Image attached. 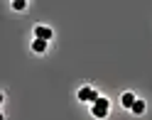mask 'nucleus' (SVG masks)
I'll use <instances>...</instances> for the list:
<instances>
[{
    "instance_id": "39448f33",
    "label": "nucleus",
    "mask_w": 152,
    "mask_h": 120,
    "mask_svg": "<svg viewBox=\"0 0 152 120\" xmlns=\"http://www.w3.org/2000/svg\"><path fill=\"white\" fill-rule=\"evenodd\" d=\"M135 96H132V93H123V98H120V103L123 105H125V108H132V105H135Z\"/></svg>"
},
{
    "instance_id": "20e7f679",
    "label": "nucleus",
    "mask_w": 152,
    "mask_h": 120,
    "mask_svg": "<svg viewBox=\"0 0 152 120\" xmlns=\"http://www.w3.org/2000/svg\"><path fill=\"white\" fill-rule=\"evenodd\" d=\"M32 52L44 54V52H47V42H44V39H34V42H32Z\"/></svg>"
},
{
    "instance_id": "f257e3e1",
    "label": "nucleus",
    "mask_w": 152,
    "mask_h": 120,
    "mask_svg": "<svg viewBox=\"0 0 152 120\" xmlns=\"http://www.w3.org/2000/svg\"><path fill=\"white\" fill-rule=\"evenodd\" d=\"M108 98H98L96 103L91 105V113H93V118H106L108 115Z\"/></svg>"
},
{
    "instance_id": "0eeeda50",
    "label": "nucleus",
    "mask_w": 152,
    "mask_h": 120,
    "mask_svg": "<svg viewBox=\"0 0 152 120\" xmlns=\"http://www.w3.org/2000/svg\"><path fill=\"white\" fill-rule=\"evenodd\" d=\"M12 7H15V10H25V7H27V3H25V0H15V3H12Z\"/></svg>"
},
{
    "instance_id": "7ed1b4c3",
    "label": "nucleus",
    "mask_w": 152,
    "mask_h": 120,
    "mask_svg": "<svg viewBox=\"0 0 152 120\" xmlns=\"http://www.w3.org/2000/svg\"><path fill=\"white\" fill-rule=\"evenodd\" d=\"M34 39L49 42V39H52V30H49V27H44V25H37V27H34Z\"/></svg>"
},
{
    "instance_id": "423d86ee",
    "label": "nucleus",
    "mask_w": 152,
    "mask_h": 120,
    "mask_svg": "<svg viewBox=\"0 0 152 120\" xmlns=\"http://www.w3.org/2000/svg\"><path fill=\"white\" fill-rule=\"evenodd\" d=\"M130 110H132L135 115H142V113H145V103H142V100H135V105H132Z\"/></svg>"
},
{
    "instance_id": "f03ea898",
    "label": "nucleus",
    "mask_w": 152,
    "mask_h": 120,
    "mask_svg": "<svg viewBox=\"0 0 152 120\" xmlns=\"http://www.w3.org/2000/svg\"><path fill=\"white\" fill-rule=\"evenodd\" d=\"M98 98H101V96H98L93 88H88V86H83V88L79 91V100H83V103H96Z\"/></svg>"
}]
</instances>
